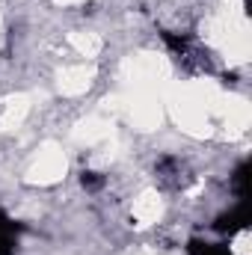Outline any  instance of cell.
<instances>
[{
	"mask_svg": "<svg viewBox=\"0 0 252 255\" xmlns=\"http://www.w3.org/2000/svg\"><path fill=\"white\" fill-rule=\"evenodd\" d=\"M160 39L163 45L175 54V60L184 65L193 74H202V71H211L214 68V57L208 54V48H202L196 42L193 33H172V30H160Z\"/></svg>",
	"mask_w": 252,
	"mask_h": 255,
	"instance_id": "cell-1",
	"label": "cell"
},
{
	"mask_svg": "<svg viewBox=\"0 0 252 255\" xmlns=\"http://www.w3.org/2000/svg\"><path fill=\"white\" fill-rule=\"evenodd\" d=\"M154 178L163 190H184L193 175H190L187 163L181 157H172V154H163L157 163H154Z\"/></svg>",
	"mask_w": 252,
	"mask_h": 255,
	"instance_id": "cell-2",
	"label": "cell"
},
{
	"mask_svg": "<svg viewBox=\"0 0 252 255\" xmlns=\"http://www.w3.org/2000/svg\"><path fill=\"white\" fill-rule=\"evenodd\" d=\"M252 223V211H250V199H241L232 211H223L211 226H214V232L217 235H223V238H232V235H238V232H244L247 226Z\"/></svg>",
	"mask_w": 252,
	"mask_h": 255,
	"instance_id": "cell-3",
	"label": "cell"
},
{
	"mask_svg": "<svg viewBox=\"0 0 252 255\" xmlns=\"http://www.w3.org/2000/svg\"><path fill=\"white\" fill-rule=\"evenodd\" d=\"M187 255H235L229 244H211V241H199L193 238L187 244Z\"/></svg>",
	"mask_w": 252,
	"mask_h": 255,
	"instance_id": "cell-4",
	"label": "cell"
},
{
	"mask_svg": "<svg viewBox=\"0 0 252 255\" xmlns=\"http://www.w3.org/2000/svg\"><path fill=\"white\" fill-rule=\"evenodd\" d=\"M232 190L238 193V199H250V160L238 163V169L232 175Z\"/></svg>",
	"mask_w": 252,
	"mask_h": 255,
	"instance_id": "cell-5",
	"label": "cell"
},
{
	"mask_svg": "<svg viewBox=\"0 0 252 255\" xmlns=\"http://www.w3.org/2000/svg\"><path fill=\"white\" fill-rule=\"evenodd\" d=\"M104 184H107V175H104V172H95V169H83V172H80V187L86 193L104 190Z\"/></svg>",
	"mask_w": 252,
	"mask_h": 255,
	"instance_id": "cell-6",
	"label": "cell"
},
{
	"mask_svg": "<svg viewBox=\"0 0 252 255\" xmlns=\"http://www.w3.org/2000/svg\"><path fill=\"white\" fill-rule=\"evenodd\" d=\"M24 232V226L21 223H15L3 208H0V235H21Z\"/></svg>",
	"mask_w": 252,
	"mask_h": 255,
	"instance_id": "cell-7",
	"label": "cell"
},
{
	"mask_svg": "<svg viewBox=\"0 0 252 255\" xmlns=\"http://www.w3.org/2000/svg\"><path fill=\"white\" fill-rule=\"evenodd\" d=\"M0 255H15V241H12V235H0Z\"/></svg>",
	"mask_w": 252,
	"mask_h": 255,
	"instance_id": "cell-8",
	"label": "cell"
}]
</instances>
